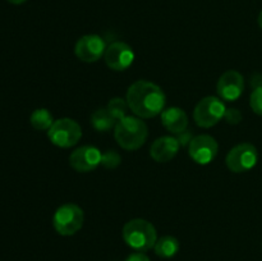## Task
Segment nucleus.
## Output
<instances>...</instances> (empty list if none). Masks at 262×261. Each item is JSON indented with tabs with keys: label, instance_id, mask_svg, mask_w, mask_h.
<instances>
[{
	"label": "nucleus",
	"instance_id": "f257e3e1",
	"mask_svg": "<svg viewBox=\"0 0 262 261\" xmlns=\"http://www.w3.org/2000/svg\"><path fill=\"white\" fill-rule=\"evenodd\" d=\"M127 104L136 117L150 119L161 114L165 107L166 97L160 86L150 81H136L128 87Z\"/></svg>",
	"mask_w": 262,
	"mask_h": 261
},
{
	"label": "nucleus",
	"instance_id": "f03ea898",
	"mask_svg": "<svg viewBox=\"0 0 262 261\" xmlns=\"http://www.w3.org/2000/svg\"><path fill=\"white\" fill-rule=\"evenodd\" d=\"M147 124L138 117L127 115L118 120L115 124V141L120 147L127 151H135L142 147L147 140Z\"/></svg>",
	"mask_w": 262,
	"mask_h": 261
},
{
	"label": "nucleus",
	"instance_id": "7ed1b4c3",
	"mask_svg": "<svg viewBox=\"0 0 262 261\" xmlns=\"http://www.w3.org/2000/svg\"><path fill=\"white\" fill-rule=\"evenodd\" d=\"M122 235L124 242L137 252L151 250L158 241L155 227L145 219H132L125 223Z\"/></svg>",
	"mask_w": 262,
	"mask_h": 261
},
{
	"label": "nucleus",
	"instance_id": "20e7f679",
	"mask_svg": "<svg viewBox=\"0 0 262 261\" xmlns=\"http://www.w3.org/2000/svg\"><path fill=\"white\" fill-rule=\"evenodd\" d=\"M84 222L83 210L76 204H64L56 209L53 216V227L60 235L69 237L81 230Z\"/></svg>",
	"mask_w": 262,
	"mask_h": 261
},
{
	"label": "nucleus",
	"instance_id": "39448f33",
	"mask_svg": "<svg viewBox=\"0 0 262 261\" xmlns=\"http://www.w3.org/2000/svg\"><path fill=\"white\" fill-rule=\"evenodd\" d=\"M227 107L223 100L216 96H206L197 102L193 110V119L201 128H211L225 117Z\"/></svg>",
	"mask_w": 262,
	"mask_h": 261
},
{
	"label": "nucleus",
	"instance_id": "423d86ee",
	"mask_svg": "<svg viewBox=\"0 0 262 261\" xmlns=\"http://www.w3.org/2000/svg\"><path fill=\"white\" fill-rule=\"evenodd\" d=\"M48 137L50 142L58 147H72L81 140V125L71 118H61V119L55 120L53 125L49 128Z\"/></svg>",
	"mask_w": 262,
	"mask_h": 261
},
{
	"label": "nucleus",
	"instance_id": "0eeeda50",
	"mask_svg": "<svg viewBox=\"0 0 262 261\" xmlns=\"http://www.w3.org/2000/svg\"><path fill=\"white\" fill-rule=\"evenodd\" d=\"M258 160L257 148L252 143H239L230 148L228 153L225 163L228 169L233 173H245L255 168Z\"/></svg>",
	"mask_w": 262,
	"mask_h": 261
},
{
	"label": "nucleus",
	"instance_id": "6e6552de",
	"mask_svg": "<svg viewBox=\"0 0 262 261\" xmlns=\"http://www.w3.org/2000/svg\"><path fill=\"white\" fill-rule=\"evenodd\" d=\"M219 145L216 140L209 135H200L192 138L188 145V154L194 163L207 165L217 155Z\"/></svg>",
	"mask_w": 262,
	"mask_h": 261
},
{
	"label": "nucleus",
	"instance_id": "1a4fd4ad",
	"mask_svg": "<svg viewBox=\"0 0 262 261\" xmlns=\"http://www.w3.org/2000/svg\"><path fill=\"white\" fill-rule=\"evenodd\" d=\"M106 50V44L104 38L99 35H84L79 38L74 46V54L79 60L84 63H95Z\"/></svg>",
	"mask_w": 262,
	"mask_h": 261
},
{
	"label": "nucleus",
	"instance_id": "9d476101",
	"mask_svg": "<svg viewBox=\"0 0 262 261\" xmlns=\"http://www.w3.org/2000/svg\"><path fill=\"white\" fill-rule=\"evenodd\" d=\"M104 58L105 63L110 69L122 72L132 66L133 60H135V53L128 44L122 42V41H115V42L106 46Z\"/></svg>",
	"mask_w": 262,
	"mask_h": 261
},
{
	"label": "nucleus",
	"instance_id": "9b49d317",
	"mask_svg": "<svg viewBox=\"0 0 262 261\" xmlns=\"http://www.w3.org/2000/svg\"><path fill=\"white\" fill-rule=\"evenodd\" d=\"M102 154L95 146L84 145L76 148L69 156V165L78 173H89L101 164Z\"/></svg>",
	"mask_w": 262,
	"mask_h": 261
},
{
	"label": "nucleus",
	"instance_id": "f8f14e48",
	"mask_svg": "<svg viewBox=\"0 0 262 261\" xmlns=\"http://www.w3.org/2000/svg\"><path fill=\"white\" fill-rule=\"evenodd\" d=\"M216 91L222 100L235 101L245 91V78L239 72L233 69L224 72L217 81Z\"/></svg>",
	"mask_w": 262,
	"mask_h": 261
},
{
	"label": "nucleus",
	"instance_id": "ddd939ff",
	"mask_svg": "<svg viewBox=\"0 0 262 261\" xmlns=\"http://www.w3.org/2000/svg\"><path fill=\"white\" fill-rule=\"evenodd\" d=\"M181 148L178 138L174 136H163L154 141L150 148V156L156 163H168L173 160Z\"/></svg>",
	"mask_w": 262,
	"mask_h": 261
},
{
	"label": "nucleus",
	"instance_id": "4468645a",
	"mask_svg": "<svg viewBox=\"0 0 262 261\" xmlns=\"http://www.w3.org/2000/svg\"><path fill=\"white\" fill-rule=\"evenodd\" d=\"M161 123L170 133L179 135L188 128V117L181 107H168L161 113Z\"/></svg>",
	"mask_w": 262,
	"mask_h": 261
},
{
	"label": "nucleus",
	"instance_id": "2eb2a0df",
	"mask_svg": "<svg viewBox=\"0 0 262 261\" xmlns=\"http://www.w3.org/2000/svg\"><path fill=\"white\" fill-rule=\"evenodd\" d=\"M154 251L156 255L161 258H171L176 256L179 251V241L173 235H164L158 238Z\"/></svg>",
	"mask_w": 262,
	"mask_h": 261
},
{
	"label": "nucleus",
	"instance_id": "dca6fc26",
	"mask_svg": "<svg viewBox=\"0 0 262 261\" xmlns=\"http://www.w3.org/2000/svg\"><path fill=\"white\" fill-rule=\"evenodd\" d=\"M91 124L99 132H107V130L115 128L117 120L114 119V117L105 107V109H97L92 113Z\"/></svg>",
	"mask_w": 262,
	"mask_h": 261
},
{
	"label": "nucleus",
	"instance_id": "f3484780",
	"mask_svg": "<svg viewBox=\"0 0 262 261\" xmlns=\"http://www.w3.org/2000/svg\"><path fill=\"white\" fill-rule=\"evenodd\" d=\"M55 122L53 118V114L45 107L33 110L30 117V123L35 129L37 130H49V128Z\"/></svg>",
	"mask_w": 262,
	"mask_h": 261
},
{
	"label": "nucleus",
	"instance_id": "a211bd4d",
	"mask_svg": "<svg viewBox=\"0 0 262 261\" xmlns=\"http://www.w3.org/2000/svg\"><path fill=\"white\" fill-rule=\"evenodd\" d=\"M106 109L118 122V120L122 119V118L127 117V112L128 109H129V106H128L127 100L125 99H122V97H114V99H112L107 102Z\"/></svg>",
	"mask_w": 262,
	"mask_h": 261
},
{
	"label": "nucleus",
	"instance_id": "6ab92c4d",
	"mask_svg": "<svg viewBox=\"0 0 262 261\" xmlns=\"http://www.w3.org/2000/svg\"><path fill=\"white\" fill-rule=\"evenodd\" d=\"M250 106L257 115L262 117V86L256 87L250 97Z\"/></svg>",
	"mask_w": 262,
	"mask_h": 261
},
{
	"label": "nucleus",
	"instance_id": "aec40b11",
	"mask_svg": "<svg viewBox=\"0 0 262 261\" xmlns=\"http://www.w3.org/2000/svg\"><path fill=\"white\" fill-rule=\"evenodd\" d=\"M120 163V156L115 151H109L106 154H102L101 164L106 168H115Z\"/></svg>",
	"mask_w": 262,
	"mask_h": 261
},
{
	"label": "nucleus",
	"instance_id": "412c9836",
	"mask_svg": "<svg viewBox=\"0 0 262 261\" xmlns=\"http://www.w3.org/2000/svg\"><path fill=\"white\" fill-rule=\"evenodd\" d=\"M225 119L229 124H238L242 120V113L238 109H229L225 113Z\"/></svg>",
	"mask_w": 262,
	"mask_h": 261
},
{
	"label": "nucleus",
	"instance_id": "4be33fe9",
	"mask_svg": "<svg viewBox=\"0 0 262 261\" xmlns=\"http://www.w3.org/2000/svg\"><path fill=\"white\" fill-rule=\"evenodd\" d=\"M177 138H178V141H179V143H181V146L182 145H187V143H188L189 145V142H191L192 141V135H191V132H189L188 129H186L184 130V132H182V133H179V135H177Z\"/></svg>",
	"mask_w": 262,
	"mask_h": 261
},
{
	"label": "nucleus",
	"instance_id": "5701e85b",
	"mask_svg": "<svg viewBox=\"0 0 262 261\" xmlns=\"http://www.w3.org/2000/svg\"><path fill=\"white\" fill-rule=\"evenodd\" d=\"M125 261H151V260L148 258V256L145 255L143 252H137V251H136V252L130 253V255L125 258Z\"/></svg>",
	"mask_w": 262,
	"mask_h": 261
},
{
	"label": "nucleus",
	"instance_id": "b1692460",
	"mask_svg": "<svg viewBox=\"0 0 262 261\" xmlns=\"http://www.w3.org/2000/svg\"><path fill=\"white\" fill-rule=\"evenodd\" d=\"M8 3H10V4H14V5H20L23 4V3H26L27 0H7Z\"/></svg>",
	"mask_w": 262,
	"mask_h": 261
},
{
	"label": "nucleus",
	"instance_id": "393cba45",
	"mask_svg": "<svg viewBox=\"0 0 262 261\" xmlns=\"http://www.w3.org/2000/svg\"><path fill=\"white\" fill-rule=\"evenodd\" d=\"M257 22H258V26H260V28L262 30V10L260 12V14H258Z\"/></svg>",
	"mask_w": 262,
	"mask_h": 261
}]
</instances>
